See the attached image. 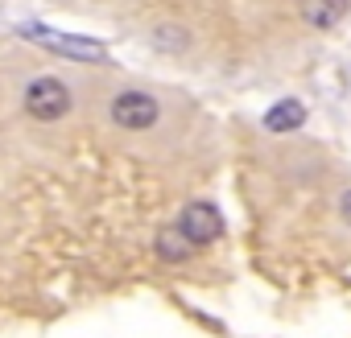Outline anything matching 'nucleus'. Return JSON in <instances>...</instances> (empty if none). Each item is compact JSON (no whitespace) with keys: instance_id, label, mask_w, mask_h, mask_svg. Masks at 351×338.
<instances>
[{"instance_id":"nucleus-1","label":"nucleus","mask_w":351,"mask_h":338,"mask_svg":"<svg viewBox=\"0 0 351 338\" xmlns=\"http://www.w3.org/2000/svg\"><path fill=\"white\" fill-rule=\"evenodd\" d=\"M17 34L29 38V42H38V46H46V50H54V54H62V58H75V62H104L108 58L104 42L83 38V34H58V29L38 25V21H21Z\"/></svg>"},{"instance_id":"nucleus-2","label":"nucleus","mask_w":351,"mask_h":338,"mask_svg":"<svg viewBox=\"0 0 351 338\" xmlns=\"http://www.w3.org/2000/svg\"><path fill=\"white\" fill-rule=\"evenodd\" d=\"M25 112H29L34 120H42V124H58V120L71 112V91H66V83L54 79V75L29 79V87H25Z\"/></svg>"},{"instance_id":"nucleus-3","label":"nucleus","mask_w":351,"mask_h":338,"mask_svg":"<svg viewBox=\"0 0 351 338\" xmlns=\"http://www.w3.org/2000/svg\"><path fill=\"white\" fill-rule=\"evenodd\" d=\"M108 116L116 128L124 132H145L161 120V103L149 95V91H120L112 103H108Z\"/></svg>"},{"instance_id":"nucleus-4","label":"nucleus","mask_w":351,"mask_h":338,"mask_svg":"<svg viewBox=\"0 0 351 338\" xmlns=\"http://www.w3.org/2000/svg\"><path fill=\"white\" fill-rule=\"evenodd\" d=\"M178 227L182 235H186V244L199 252V248H207V244H215L219 235H223V215L211 207V203H191L182 215H178Z\"/></svg>"},{"instance_id":"nucleus-5","label":"nucleus","mask_w":351,"mask_h":338,"mask_svg":"<svg viewBox=\"0 0 351 338\" xmlns=\"http://www.w3.org/2000/svg\"><path fill=\"white\" fill-rule=\"evenodd\" d=\"M298 13L310 29H335L351 13V0H302Z\"/></svg>"},{"instance_id":"nucleus-6","label":"nucleus","mask_w":351,"mask_h":338,"mask_svg":"<svg viewBox=\"0 0 351 338\" xmlns=\"http://www.w3.org/2000/svg\"><path fill=\"white\" fill-rule=\"evenodd\" d=\"M302 124H306L302 99H281V103H273L269 116H265V128H269V132H293V128H302Z\"/></svg>"},{"instance_id":"nucleus-7","label":"nucleus","mask_w":351,"mask_h":338,"mask_svg":"<svg viewBox=\"0 0 351 338\" xmlns=\"http://www.w3.org/2000/svg\"><path fill=\"white\" fill-rule=\"evenodd\" d=\"M157 256H161V260H169V264H182V260H191V256H195V248L186 244V235H182L178 227H165V231L157 235Z\"/></svg>"},{"instance_id":"nucleus-8","label":"nucleus","mask_w":351,"mask_h":338,"mask_svg":"<svg viewBox=\"0 0 351 338\" xmlns=\"http://www.w3.org/2000/svg\"><path fill=\"white\" fill-rule=\"evenodd\" d=\"M153 46L165 50V54H169V50H173V54H182V50L191 46V34H186L182 25H165V21H161V25L153 29Z\"/></svg>"},{"instance_id":"nucleus-9","label":"nucleus","mask_w":351,"mask_h":338,"mask_svg":"<svg viewBox=\"0 0 351 338\" xmlns=\"http://www.w3.org/2000/svg\"><path fill=\"white\" fill-rule=\"evenodd\" d=\"M339 215H343V223L351 227V190H347V194L339 198Z\"/></svg>"}]
</instances>
